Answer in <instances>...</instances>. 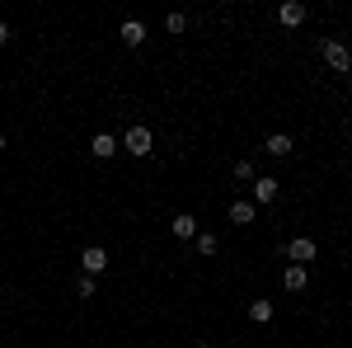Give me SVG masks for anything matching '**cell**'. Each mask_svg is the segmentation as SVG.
I'll list each match as a JSON object with an SVG mask.
<instances>
[{
    "mask_svg": "<svg viewBox=\"0 0 352 348\" xmlns=\"http://www.w3.org/2000/svg\"><path fill=\"white\" fill-rule=\"evenodd\" d=\"M320 57L333 76H352V43L348 38H320Z\"/></svg>",
    "mask_w": 352,
    "mask_h": 348,
    "instance_id": "1",
    "label": "cell"
},
{
    "mask_svg": "<svg viewBox=\"0 0 352 348\" xmlns=\"http://www.w3.org/2000/svg\"><path fill=\"white\" fill-rule=\"evenodd\" d=\"M118 141H122V156H136V161H146V156L155 151V136H151V127H146V123H132V127L118 136Z\"/></svg>",
    "mask_w": 352,
    "mask_h": 348,
    "instance_id": "2",
    "label": "cell"
},
{
    "mask_svg": "<svg viewBox=\"0 0 352 348\" xmlns=\"http://www.w3.org/2000/svg\"><path fill=\"white\" fill-rule=\"evenodd\" d=\"M282 254H287V259H292V264H315V259H320V245L310 240V236H296V240H287L282 245Z\"/></svg>",
    "mask_w": 352,
    "mask_h": 348,
    "instance_id": "3",
    "label": "cell"
},
{
    "mask_svg": "<svg viewBox=\"0 0 352 348\" xmlns=\"http://www.w3.org/2000/svg\"><path fill=\"white\" fill-rule=\"evenodd\" d=\"M277 193H282V184H277L272 174H258V179L249 184V203H254V207H272V203H277Z\"/></svg>",
    "mask_w": 352,
    "mask_h": 348,
    "instance_id": "4",
    "label": "cell"
},
{
    "mask_svg": "<svg viewBox=\"0 0 352 348\" xmlns=\"http://www.w3.org/2000/svg\"><path fill=\"white\" fill-rule=\"evenodd\" d=\"M80 273H89V278L109 273V249H104V245H85L80 249Z\"/></svg>",
    "mask_w": 352,
    "mask_h": 348,
    "instance_id": "5",
    "label": "cell"
},
{
    "mask_svg": "<svg viewBox=\"0 0 352 348\" xmlns=\"http://www.w3.org/2000/svg\"><path fill=\"white\" fill-rule=\"evenodd\" d=\"M226 221H230V226H254V221H258V207H254L249 198H230V203H226Z\"/></svg>",
    "mask_w": 352,
    "mask_h": 348,
    "instance_id": "6",
    "label": "cell"
},
{
    "mask_svg": "<svg viewBox=\"0 0 352 348\" xmlns=\"http://www.w3.org/2000/svg\"><path fill=\"white\" fill-rule=\"evenodd\" d=\"M89 156L94 161H113V156H122V141L113 132H94V141H89Z\"/></svg>",
    "mask_w": 352,
    "mask_h": 348,
    "instance_id": "7",
    "label": "cell"
},
{
    "mask_svg": "<svg viewBox=\"0 0 352 348\" xmlns=\"http://www.w3.org/2000/svg\"><path fill=\"white\" fill-rule=\"evenodd\" d=\"M197 231H202V226H197V216L192 212H174V221H169V236H174V240H197Z\"/></svg>",
    "mask_w": 352,
    "mask_h": 348,
    "instance_id": "8",
    "label": "cell"
},
{
    "mask_svg": "<svg viewBox=\"0 0 352 348\" xmlns=\"http://www.w3.org/2000/svg\"><path fill=\"white\" fill-rule=\"evenodd\" d=\"M296 151V141H292V132H272L268 141H263V156H272V161H287Z\"/></svg>",
    "mask_w": 352,
    "mask_h": 348,
    "instance_id": "9",
    "label": "cell"
},
{
    "mask_svg": "<svg viewBox=\"0 0 352 348\" xmlns=\"http://www.w3.org/2000/svg\"><path fill=\"white\" fill-rule=\"evenodd\" d=\"M305 14H310V10H305L300 0H282V5H277V19H282V28H300V24H305Z\"/></svg>",
    "mask_w": 352,
    "mask_h": 348,
    "instance_id": "10",
    "label": "cell"
},
{
    "mask_svg": "<svg viewBox=\"0 0 352 348\" xmlns=\"http://www.w3.org/2000/svg\"><path fill=\"white\" fill-rule=\"evenodd\" d=\"M282 287H287V292H305V287H310V268L305 264H287L282 268Z\"/></svg>",
    "mask_w": 352,
    "mask_h": 348,
    "instance_id": "11",
    "label": "cell"
},
{
    "mask_svg": "<svg viewBox=\"0 0 352 348\" xmlns=\"http://www.w3.org/2000/svg\"><path fill=\"white\" fill-rule=\"evenodd\" d=\"M244 316H249L254 325H272V316H277V306H272L268 296H258V301H249V306H244Z\"/></svg>",
    "mask_w": 352,
    "mask_h": 348,
    "instance_id": "12",
    "label": "cell"
},
{
    "mask_svg": "<svg viewBox=\"0 0 352 348\" xmlns=\"http://www.w3.org/2000/svg\"><path fill=\"white\" fill-rule=\"evenodd\" d=\"M118 38H122V48H141V43H146V24H141V19H122Z\"/></svg>",
    "mask_w": 352,
    "mask_h": 348,
    "instance_id": "13",
    "label": "cell"
},
{
    "mask_svg": "<svg viewBox=\"0 0 352 348\" xmlns=\"http://www.w3.org/2000/svg\"><path fill=\"white\" fill-rule=\"evenodd\" d=\"M192 245H197L202 259H212V254L221 249V236H217V231H197V240H192Z\"/></svg>",
    "mask_w": 352,
    "mask_h": 348,
    "instance_id": "14",
    "label": "cell"
},
{
    "mask_svg": "<svg viewBox=\"0 0 352 348\" xmlns=\"http://www.w3.org/2000/svg\"><path fill=\"white\" fill-rule=\"evenodd\" d=\"M164 33L184 38V33H188V14H179V10H174V14H164Z\"/></svg>",
    "mask_w": 352,
    "mask_h": 348,
    "instance_id": "15",
    "label": "cell"
},
{
    "mask_svg": "<svg viewBox=\"0 0 352 348\" xmlns=\"http://www.w3.org/2000/svg\"><path fill=\"white\" fill-rule=\"evenodd\" d=\"M94 292H99V283H94L89 273H76V296H80V301H89Z\"/></svg>",
    "mask_w": 352,
    "mask_h": 348,
    "instance_id": "16",
    "label": "cell"
},
{
    "mask_svg": "<svg viewBox=\"0 0 352 348\" xmlns=\"http://www.w3.org/2000/svg\"><path fill=\"white\" fill-rule=\"evenodd\" d=\"M230 174H235L240 184H254V179H258V170H254V161H235V170H230Z\"/></svg>",
    "mask_w": 352,
    "mask_h": 348,
    "instance_id": "17",
    "label": "cell"
},
{
    "mask_svg": "<svg viewBox=\"0 0 352 348\" xmlns=\"http://www.w3.org/2000/svg\"><path fill=\"white\" fill-rule=\"evenodd\" d=\"M10 38H14V28H10V24H5V19H0V48H5Z\"/></svg>",
    "mask_w": 352,
    "mask_h": 348,
    "instance_id": "18",
    "label": "cell"
},
{
    "mask_svg": "<svg viewBox=\"0 0 352 348\" xmlns=\"http://www.w3.org/2000/svg\"><path fill=\"white\" fill-rule=\"evenodd\" d=\"M192 348H212V339H197V344H192Z\"/></svg>",
    "mask_w": 352,
    "mask_h": 348,
    "instance_id": "19",
    "label": "cell"
},
{
    "mask_svg": "<svg viewBox=\"0 0 352 348\" xmlns=\"http://www.w3.org/2000/svg\"><path fill=\"white\" fill-rule=\"evenodd\" d=\"M5 146H10V141H5V132H0V151H5Z\"/></svg>",
    "mask_w": 352,
    "mask_h": 348,
    "instance_id": "20",
    "label": "cell"
},
{
    "mask_svg": "<svg viewBox=\"0 0 352 348\" xmlns=\"http://www.w3.org/2000/svg\"><path fill=\"white\" fill-rule=\"evenodd\" d=\"M348 141H352V127H348Z\"/></svg>",
    "mask_w": 352,
    "mask_h": 348,
    "instance_id": "21",
    "label": "cell"
}]
</instances>
